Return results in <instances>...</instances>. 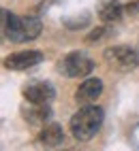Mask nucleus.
<instances>
[{"instance_id":"nucleus-6","label":"nucleus","mask_w":139,"mask_h":151,"mask_svg":"<svg viewBox=\"0 0 139 151\" xmlns=\"http://www.w3.org/2000/svg\"><path fill=\"white\" fill-rule=\"evenodd\" d=\"M2 32L11 43H26L24 28H22V17H17L11 11H2Z\"/></svg>"},{"instance_id":"nucleus-7","label":"nucleus","mask_w":139,"mask_h":151,"mask_svg":"<svg viewBox=\"0 0 139 151\" xmlns=\"http://www.w3.org/2000/svg\"><path fill=\"white\" fill-rule=\"evenodd\" d=\"M101 94H103V81L101 79H86L84 83H79L77 92H75V100L79 104H92Z\"/></svg>"},{"instance_id":"nucleus-5","label":"nucleus","mask_w":139,"mask_h":151,"mask_svg":"<svg viewBox=\"0 0 139 151\" xmlns=\"http://www.w3.org/2000/svg\"><path fill=\"white\" fill-rule=\"evenodd\" d=\"M24 98L28 102H52L56 98V89L49 81H34L24 89Z\"/></svg>"},{"instance_id":"nucleus-3","label":"nucleus","mask_w":139,"mask_h":151,"mask_svg":"<svg viewBox=\"0 0 139 151\" xmlns=\"http://www.w3.org/2000/svg\"><path fill=\"white\" fill-rule=\"evenodd\" d=\"M92 70H94V62L84 51H73L60 60V73L64 77L79 79V77H88Z\"/></svg>"},{"instance_id":"nucleus-2","label":"nucleus","mask_w":139,"mask_h":151,"mask_svg":"<svg viewBox=\"0 0 139 151\" xmlns=\"http://www.w3.org/2000/svg\"><path fill=\"white\" fill-rule=\"evenodd\" d=\"M105 62L120 70V73H131L139 66V51L133 47H126V45H118V47H109L105 49Z\"/></svg>"},{"instance_id":"nucleus-8","label":"nucleus","mask_w":139,"mask_h":151,"mask_svg":"<svg viewBox=\"0 0 139 151\" xmlns=\"http://www.w3.org/2000/svg\"><path fill=\"white\" fill-rule=\"evenodd\" d=\"M24 117L28 124L32 126H41L47 124L52 119V109H49V102H30V106L24 109Z\"/></svg>"},{"instance_id":"nucleus-13","label":"nucleus","mask_w":139,"mask_h":151,"mask_svg":"<svg viewBox=\"0 0 139 151\" xmlns=\"http://www.w3.org/2000/svg\"><path fill=\"white\" fill-rule=\"evenodd\" d=\"M124 11L128 13V15H135V13H139V2H131V4H126V9Z\"/></svg>"},{"instance_id":"nucleus-12","label":"nucleus","mask_w":139,"mask_h":151,"mask_svg":"<svg viewBox=\"0 0 139 151\" xmlns=\"http://www.w3.org/2000/svg\"><path fill=\"white\" fill-rule=\"evenodd\" d=\"M105 32H107V30H105V28H96V30H92V34H88V36H86V41H88V43H94V41H101V38L105 36Z\"/></svg>"},{"instance_id":"nucleus-10","label":"nucleus","mask_w":139,"mask_h":151,"mask_svg":"<svg viewBox=\"0 0 139 151\" xmlns=\"http://www.w3.org/2000/svg\"><path fill=\"white\" fill-rule=\"evenodd\" d=\"M39 138H41V143L45 147H58V145L64 143V130L58 124H49V126L43 128V132H41Z\"/></svg>"},{"instance_id":"nucleus-1","label":"nucleus","mask_w":139,"mask_h":151,"mask_svg":"<svg viewBox=\"0 0 139 151\" xmlns=\"http://www.w3.org/2000/svg\"><path fill=\"white\" fill-rule=\"evenodd\" d=\"M103 119H105V113H103L101 106H96V104H84L71 117L68 128H71V134L77 140H90L98 130H101Z\"/></svg>"},{"instance_id":"nucleus-9","label":"nucleus","mask_w":139,"mask_h":151,"mask_svg":"<svg viewBox=\"0 0 139 151\" xmlns=\"http://www.w3.org/2000/svg\"><path fill=\"white\" fill-rule=\"evenodd\" d=\"M122 11L124 9L118 0H105V2L98 6V17H101L105 24H114V22H120Z\"/></svg>"},{"instance_id":"nucleus-11","label":"nucleus","mask_w":139,"mask_h":151,"mask_svg":"<svg viewBox=\"0 0 139 151\" xmlns=\"http://www.w3.org/2000/svg\"><path fill=\"white\" fill-rule=\"evenodd\" d=\"M22 28H24V36H26V43H28V41L39 38V34L43 30V24L36 15H26V17H22Z\"/></svg>"},{"instance_id":"nucleus-4","label":"nucleus","mask_w":139,"mask_h":151,"mask_svg":"<svg viewBox=\"0 0 139 151\" xmlns=\"http://www.w3.org/2000/svg\"><path fill=\"white\" fill-rule=\"evenodd\" d=\"M43 62V53L41 51H19L13 53L4 60V68L9 70H26V68H32L36 64Z\"/></svg>"}]
</instances>
